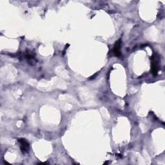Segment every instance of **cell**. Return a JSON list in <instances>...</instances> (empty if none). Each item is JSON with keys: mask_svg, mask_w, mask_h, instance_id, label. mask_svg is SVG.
<instances>
[{"mask_svg": "<svg viewBox=\"0 0 165 165\" xmlns=\"http://www.w3.org/2000/svg\"><path fill=\"white\" fill-rule=\"evenodd\" d=\"M159 59L158 57L155 55L152 57V71L154 76H156L159 70Z\"/></svg>", "mask_w": 165, "mask_h": 165, "instance_id": "cell-1", "label": "cell"}, {"mask_svg": "<svg viewBox=\"0 0 165 165\" xmlns=\"http://www.w3.org/2000/svg\"><path fill=\"white\" fill-rule=\"evenodd\" d=\"M18 141L20 144V149L23 153H27L29 150V144L25 139H19Z\"/></svg>", "mask_w": 165, "mask_h": 165, "instance_id": "cell-2", "label": "cell"}, {"mask_svg": "<svg viewBox=\"0 0 165 165\" xmlns=\"http://www.w3.org/2000/svg\"><path fill=\"white\" fill-rule=\"evenodd\" d=\"M121 39H119L118 40V41H117L113 48L114 54L117 57H119L120 56H121Z\"/></svg>", "mask_w": 165, "mask_h": 165, "instance_id": "cell-3", "label": "cell"}]
</instances>
